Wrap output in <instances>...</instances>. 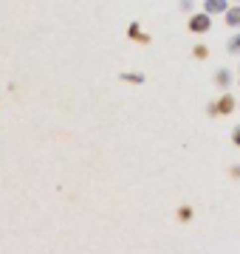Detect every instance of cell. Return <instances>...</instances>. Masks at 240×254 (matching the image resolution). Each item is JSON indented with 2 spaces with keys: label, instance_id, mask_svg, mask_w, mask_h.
<instances>
[{
  "label": "cell",
  "instance_id": "1",
  "mask_svg": "<svg viewBox=\"0 0 240 254\" xmlns=\"http://www.w3.org/2000/svg\"><path fill=\"white\" fill-rule=\"evenodd\" d=\"M189 28H192V31H206V28H209V11H206V14H195V17L189 20Z\"/></svg>",
  "mask_w": 240,
  "mask_h": 254
},
{
  "label": "cell",
  "instance_id": "2",
  "mask_svg": "<svg viewBox=\"0 0 240 254\" xmlns=\"http://www.w3.org/2000/svg\"><path fill=\"white\" fill-rule=\"evenodd\" d=\"M226 3L229 0H206V11L209 14H221V11H226Z\"/></svg>",
  "mask_w": 240,
  "mask_h": 254
},
{
  "label": "cell",
  "instance_id": "3",
  "mask_svg": "<svg viewBox=\"0 0 240 254\" xmlns=\"http://www.w3.org/2000/svg\"><path fill=\"white\" fill-rule=\"evenodd\" d=\"M226 23H229V26H240V6L226 9Z\"/></svg>",
  "mask_w": 240,
  "mask_h": 254
},
{
  "label": "cell",
  "instance_id": "4",
  "mask_svg": "<svg viewBox=\"0 0 240 254\" xmlns=\"http://www.w3.org/2000/svg\"><path fill=\"white\" fill-rule=\"evenodd\" d=\"M226 48H229L232 54H240V34H235V37H232L229 43H226Z\"/></svg>",
  "mask_w": 240,
  "mask_h": 254
},
{
  "label": "cell",
  "instance_id": "5",
  "mask_svg": "<svg viewBox=\"0 0 240 254\" xmlns=\"http://www.w3.org/2000/svg\"><path fill=\"white\" fill-rule=\"evenodd\" d=\"M232 105H235V102H232V96H223V102H221V113L232 110Z\"/></svg>",
  "mask_w": 240,
  "mask_h": 254
},
{
  "label": "cell",
  "instance_id": "6",
  "mask_svg": "<svg viewBox=\"0 0 240 254\" xmlns=\"http://www.w3.org/2000/svg\"><path fill=\"white\" fill-rule=\"evenodd\" d=\"M130 37H136V40H147V37L139 31V26H130Z\"/></svg>",
  "mask_w": 240,
  "mask_h": 254
},
{
  "label": "cell",
  "instance_id": "7",
  "mask_svg": "<svg viewBox=\"0 0 240 254\" xmlns=\"http://www.w3.org/2000/svg\"><path fill=\"white\" fill-rule=\"evenodd\" d=\"M218 85H229V73H226V71L218 73Z\"/></svg>",
  "mask_w": 240,
  "mask_h": 254
},
{
  "label": "cell",
  "instance_id": "8",
  "mask_svg": "<svg viewBox=\"0 0 240 254\" xmlns=\"http://www.w3.org/2000/svg\"><path fill=\"white\" fill-rule=\"evenodd\" d=\"M232 141L240 147V127H235V133H232Z\"/></svg>",
  "mask_w": 240,
  "mask_h": 254
}]
</instances>
